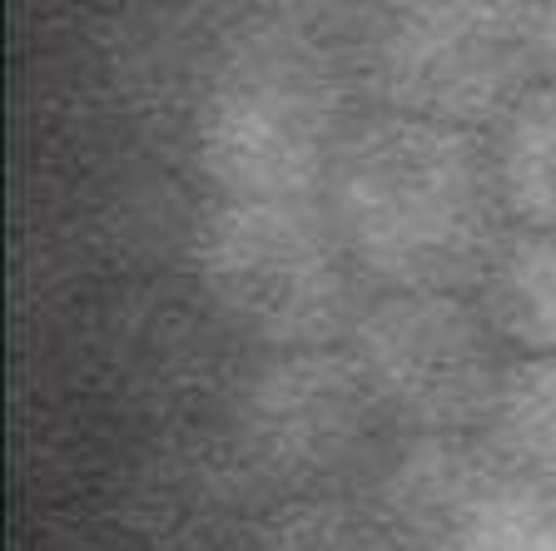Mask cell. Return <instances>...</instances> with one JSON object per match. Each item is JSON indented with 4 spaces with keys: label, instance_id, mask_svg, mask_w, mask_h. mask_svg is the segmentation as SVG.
<instances>
[{
    "label": "cell",
    "instance_id": "obj_1",
    "mask_svg": "<svg viewBox=\"0 0 556 551\" xmlns=\"http://www.w3.org/2000/svg\"><path fill=\"white\" fill-rule=\"evenodd\" d=\"M318 199L372 293H472L511 229L486 139L393 110L348 125Z\"/></svg>",
    "mask_w": 556,
    "mask_h": 551
},
{
    "label": "cell",
    "instance_id": "obj_2",
    "mask_svg": "<svg viewBox=\"0 0 556 551\" xmlns=\"http://www.w3.org/2000/svg\"><path fill=\"white\" fill-rule=\"evenodd\" d=\"M318 35L274 21L249 35L204 90L194 115V160L214 195L318 199L343 120L338 80Z\"/></svg>",
    "mask_w": 556,
    "mask_h": 551
},
{
    "label": "cell",
    "instance_id": "obj_3",
    "mask_svg": "<svg viewBox=\"0 0 556 551\" xmlns=\"http://www.w3.org/2000/svg\"><path fill=\"white\" fill-rule=\"evenodd\" d=\"M194 274L214 309L264 348H333L363 309V274L324 199H229L204 209Z\"/></svg>",
    "mask_w": 556,
    "mask_h": 551
},
{
    "label": "cell",
    "instance_id": "obj_4",
    "mask_svg": "<svg viewBox=\"0 0 556 551\" xmlns=\"http://www.w3.org/2000/svg\"><path fill=\"white\" fill-rule=\"evenodd\" d=\"M372 110L486 135L542 80L536 0H393L363 30Z\"/></svg>",
    "mask_w": 556,
    "mask_h": 551
},
{
    "label": "cell",
    "instance_id": "obj_5",
    "mask_svg": "<svg viewBox=\"0 0 556 551\" xmlns=\"http://www.w3.org/2000/svg\"><path fill=\"white\" fill-rule=\"evenodd\" d=\"M368 398L403 437L482 433L507 348L472 293H368L343 338Z\"/></svg>",
    "mask_w": 556,
    "mask_h": 551
},
{
    "label": "cell",
    "instance_id": "obj_6",
    "mask_svg": "<svg viewBox=\"0 0 556 551\" xmlns=\"http://www.w3.org/2000/svg\"><path fill=\"white\" fill-rule=\"evenodd\" d=\"M378 427V402L343 343L268 353L233 413L243 472L289 497H333L368 462Z\"/></svg>",
    "mask_w": 556,
    "mask_h": 551
},
{
    "label": "cell",
    "instance_id": "obj_7",
    "mask_svg": "<svg viewBox=\"0 0 556 551\" xmlns=\"http://www.w3.org/2000/svg\"><path fill=\"white\" fill-rule=\"evenodd\" d=\"M363 506L397 551H527L552 517L482 433L403 437L372 467Z\"/></svg>",
    "mask_w": 556,
    "mask_h": 551
},
{
    "label": "cell",
    "instance_id": "obj_8",
    "mask_svg": "<svg viewBox=\"0 0 556 551\" xmlns=\"http://www.w3.org/2000/svg\"><path fill=\"white\" fill-rule=\"evenodd\" d=\"M472 299L511 358L556 353V229L511 224Z\"/></svg>",
    "mask_w": 556,
    "mask_h": 551
},
{
    "label": "cell",
    "instance_id": "obj_9",
    "mask_svg": "<svg viewBox=\"0 0 556 551\" xmlns=\"http://www.w3.org/2000/svg\"><path fill=\"white\" fill-rule=\"evenodd\" d=\"M482 442L546 512H556V353L511 358L486 408Z\"/></svg>",
    "mask_w": 556,
    "mask_h": 551
},
{
    "label": "cell",
    "instance_id": "obj_10",
    "mask_svg": "<svg viewBox=\"0 0 556 551\" xmlns=\"http://www.w3.org/2000/svg\"><path fill=\"white\" fill-rule=\"evenodd\" d=\"M482 139L511 224L556 229V85L536 80Z\"/></svg>",
    "mask_w": 556,
    "mask_h": 551
},
{
    "label": "cell",
    "instance_id": "obj_11",
    "mask_svg": "<svg viewBox=\"0 0 556 551\" xmlns=\"http://www.w3.org/2000/svg\"><path fill=\"white\" fill-rule=\"evenodd\" d=\"M249 551H397L363 502L293 497L274 522L254 531Z\"/></svg>",
    "mask_w": 556,
    "mask_h": 551
},
{
    "label": "cell",
    "instance_id": "obj_12",
    "mask_svg": "<svg viewBox=\"0 0 556 551\" xmlns=\"http://www.w3.org/2000/svg\"><path fill=\"white\" fill-rule=\"evenodd\" d=\"M264 5L274 11V21L318 35V25H343V21H363V30H368L393 0H264Z\"/></svg>",
    "mask_w": 556,
    "mask_h": 551
},
{
    "label": "cell",
    "instance_id": "obj_13",
    "mask_svg": "<svg viewBox=\"0 0 556 551\" xmlns=\"http://www.w3.org/2000/svg\"><path fill=\"white\" fill-rule=\"evenodd\" d=\"M536 55H542V80L556 85V0H536Z\"/></svg>",
    "mask_w": 556,
    "mask_h": 551
},
{
    "label": "cell",
    "instance_id": "obj_14",
    "mask_svg": "<svg viewBox=\"0 0 556 551\" xmlns=\"http://www.w3.org/2000/svg\"><path fill=\"white\" fill-rule=\"evenodd\" d=\"M527 551H556V512L542 522V527H536V537H532V547H527Z\"/></svg>",
    "mask_w": 556,
    "mask_h": 551
}]
</instances>
